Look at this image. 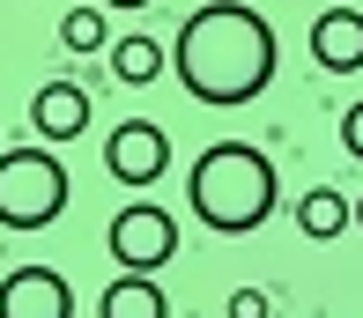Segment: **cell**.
Instances as JSON below:
<instances>
[{"instance_id":"6da1fadb","label":"cell","mask_w":363,"mask_h":318,"mask_svg":"<svg viewBox=\"0 0 363 318\" xmlns=\"http://www.w3.org/2000/svg\"><path fill=\"white\" fill-rule=\"evenodd\" d=\"M171 67H178L193 104L238 111V104H252V96H267L274 67H282V45H274V23L252 0H208V8H193L186 23H178Z\"/></svg>"},{"instance_id":"7a4b0ae2","label":"cell","mask_w":363,"mask_h":318,"mask_svg":"<svg viewBox=\"0 0 363 318\" xmlns=\"http://www.w3.org/2000/svg\"><path fill=\"white\" fill-rule=\"evenodd\" d=\"M186 200H193V222H208L216 237H245V229H259L274 215L282 178H274V163L252 141H216V148L193 156Z\"/></svg>"},{"instance_id":"3957f363","label":"cell","mask_w":363,"mask_h":318,"mask_svg":"<svg viewBox=\"0 0 363 318\" xmlns=\"http://www.w3.org/2000/svg\"><path fill=\"white\" fill-rule=\"evenodd\" d=\"M67 163H60V148H8L0 156V229H52L60 215H67Z\"/></svg>"},{"instance_id":"277c9868","label":"cell","mask_w":363,"mask_h":318,"mask_svg":"<svg viewBox=\"0 0 363 318\" xmlns=\"http://www.w3.org/2000/svg\"><path fill=\"white\" fill-rule=\"evenodd\" d=\"M104 244H111V259H119L126 274H156L163 259H178V215L156 208V200H126V208L111 215Z\"/></svg>"},{"instance_id":"5b68a950","label":"cell","mask_w":363,"mask_h":318,"mask_svg":"<svg viewBox=\"0 0 363 318\" xmlns=\"http://www.w3.org/2000/svg\"><path fill=\"white\" fill-rule=\"evenodd\" d=\"M104 171L119 178V186H156V178L171 171V133H163L156 119H126V126H111V141H104Z\"/></svg>"},{"instance_id":"8992f818","label":"cell","mask_w":363,"mask_h":318,"mask_svg":"<svg viewBox=\"0 0 363 318\" xmlns=\"http://www.w3.org/2000/svg\"><path fill=\"white\" fill-rule=\"evenodd\" d=\"M0 318H74V289L60 266H15L0 281Z\"/></svg>"},{"instance_id":"52a82bcc","label":"cell","mask_w":363,"mask_h":318,"mask_svg":"<svg viewBox=\"0 0 363 318\" xmlns=\"http://www.w3.org/2000/svg\"><path fill=\"white\" fill-rule=\"evenodd\" d=\"M311 59L326 74H356L363 67V8H326L311 23Z\"/></svg>"},{"instance_id":"ba28073f","label":"cell","mask_w":363,"mask_h":318,"mask_svg":"<svg viewBox=\"0 0 363 318\" xmlns=\"http://www.w3.org/2000/svg\"><path fill=\"white\" fill-rule=\"evenodd\" d=\"M30 126H38V141H74L89 126V89L82 81H45L30 96Z\"/></svg>"},{"instance_id":"9c48e42d","label":"cell","mask_w":363,"mask_h":318,"mask_svg":"<svg viewBox=\"0 0 363 318\" xmlns=\"http://www.w3.org/2000/svg\"><path fill=\"white\" fill-rule=\"evenodd\" d=\"M96 318H171V304H163V289L148 274H119L96 296Z\"/></svg>"},{"instance_id":"30bf717a","label":"cell","mask_w":363,"mask_h":318,"mask_svg":"<svg viewBox=\"0 0 363 318\" xmlns=\"http://www.w3.org/2000/svg\"><path fill=\"white\" fill-rule=\"evenodd\" d=\"M356 222V200H341L334 186H311L304 200H296V229H304V237H341V229H349Z\"/></svg>"},{"instance_id":"8fae6325","label":"cell","mask_w":363,"mask_h":318,"mask_svg":"<svg viewBox=\"0 0 363 318\" xmlns=\"http://www.w3.org/2000/svg\"><path fill=\"white\" fill-rule=\"evenodd\" d=\"M111 74H119L126 89L156 81V74H163V45H156V38H141V30H134V38H111Z\"/></svg>"},{"instance_id":"7c38bea8","label":"cell","mask_w":363,"mask_h":318,"mask_svg":"<svg viewBox=\"0 0 363 318\" xmlns=\"http://www.w3.org/2000/svg\"><path fill=\"white\" fill-rule=\"evenodd\" d=\"M60 45H67V52H111L104 8H67V15H60Z\"/></svg>"},{"instance_id":"4fadbf2b","label":"cell","mask_w":363,"mask_h":318,"mask_svg":"<svg viewBox=\"0 0 363 318\" xmlns=\"http://www.w3.org/2000/svg\"><path fill=\"white\" fill-rule=\"evenodd\" d=\"M341 148H349V156L363 163V104H349V111H341Z\"/></svg>"},{"instance_id":"5bb4252c","label":"cell","mask_w":363,"mask_h":318,"mask_svg":"<svg viewBox=\"0 0 363 318\" xmlns=\"http://www.w3.org/2000/svg\"><path fill=\"white\" fill-rule=\"evenodd\" d=\"M230 318H267V296H259V289H238V296H230Z\"/></svg>"},{"instance_id":"9a60e30c","label":"cell","mask_w":363,"mask_h":318,"mask_svg":"<svg viewBox=\"0 0 363 318\" xmlns=\"http://www.w3.org/2000/svg\"><path fill=\"white\" fill-rule=\"evenodd\" d=\"M104 8H126V15H141V8H148V0H104Z\"/></svg>"},{"instance_id":"2e32d148","label":"cell","mask_w":363,"mask_h":318,"mask_svg":"<svg viewBox=\"0 0 363 318\" xmlns=\"http://www.w3.org/2000/svg\"><path fill=\"white\" fill-rule=\"evenodd\" d=\"M356 229H363V200H356Z\"/></svg>"}]
</instances>
